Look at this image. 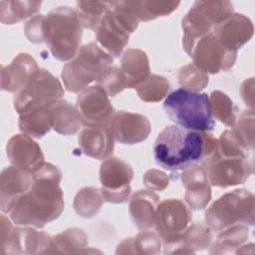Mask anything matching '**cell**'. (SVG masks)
Returning a JSON list of instances; mask_svg holds the SVG:
<instances>
[{
  "label": "cell",
  "mask_w": 255,
  "mask_h": 255,
  "mask_svg": "<svg viewBox=\"0 0 255 255\" xmlns=\"http://www.w3.org/2000/svg\"><path fill=\"white\" fill-rule=\"evenodd\" d=\"M240 94L243 102L246 106H248L251 110H253L254 106V78L246 79L240 88Z\"/></svg>",
  "instance_id": "cell-42"
},
{
  "label": "cell",
  "mask_w": 255,
  "mask_h": 255,
  "mask_svg": "<svg viewBox=\"0 0 255 255\" xmlns=\"http://www.w3.org/2000/svg\"><path fill=\"white\" fill-rule=\"evenodd\" d=\"M113 57L98 43L81 46L77 55L62 68L61 78L67 91L80 93L97 81L100 74L112 66Z\"/></svg>",
  "instance_id": "cell-5"
},
{
  "label": "cell",
  "mask_w": 255,
  "mask_h": 255,
  "mask_svg": "<svg viewBox=\"0 0 255 255\" xmlns=\"http://www.w3.org/2000/svg\"><path fill=\"white\" fill-rule=\"evenodd\" d=\"M191 220V209L180 199L169 198L157 204L154 226L162 242L180 236L190 225Z\"/></svg>",
  "instance_id": "cell-13"
},
{
  "label": "cell",
  "mask_w": 255,
  "mask_h": 255,
  "mask_svg": "<svg viewBox=\"0 0 255 255\" xmlns=\"http://www.w3.org/2000/svg\"><path fill=\"white\" fill-rule=\"evenodd\" d=\"M203 165L207 170L210 184L222 188L242 184L254 172V158L223 155L217 148Z\"/></svg>",
  "instance_id": "cell-9"
},
{
  "label": "cell",
  "mask_w": 255,
  "mask_h": 255,
  "mask_svg": "<svg viewBox=\"0 0 255 255\" xmlns=\"http://www.w3.org/2000/svg\"><path fill=\"white\" fill-rule=\"evenodd\" d=\"M254 112L253 110L243 111L230 130L235 139L246 150L254 152Z\"/></svg>",
  "instance_id": "cell-34"
},
{
  "label": "cell",
  "mask_w": 255,
  "mask_h": 255,
  "mask_svg": "<svg viewBox=\"0 0 255 255\" xmlns=\"http://www.w3.org/2000/svg\"><path fill=\"white\" fill-rule=\"evenodd\" d=\"M170 89L169 82L162 76L150 75L139 87L136 93L139 99L146 103H157L164 99Z\"/></svg>",
  "instance_id": "cell-36"
},
{
  "label": "cell",
  "mask_w": 255,
  "mask_h": 255,
  "mask_svg": "<svg viewBox=\"0 0 255 255\" xmlns=\"http://www.w3.org/2000/svg\"><path fill=\"white\" fill-rule=\"evenodd\" d=\"M97 85L102 87L109 97H115L127 89L125 76L117 66H110L105 69L98 77Z\"/></svg>",
  "instance_id": "cell-38"
},
{
  "label": "cell",
  "mask_w": 255,
  "mask_h": 255,
  "mask_svg": "<svg viewBox=\"0 0 255 255\" xmlns=\"http://www.w3.org/2000/svg\"><path fill=\"white\" fill-rule=\"evenodd\" d=\"M110 127L115 140L124 144L139 143L148 137L151 130L145 116L126 111H116Z\"/></svg>",
  "instance_id": "cell-17"
},
{
  "label": "cell",
  "mask_w": 255,
  "mask_h": 255,
  "mask_svg": "<svg viewBox=\"0 0 255 255\" xmlns=\"http://www.w3.org/2000/svg\"><path fill=\"white\" fill-rule=\"evenodd\" d=\"M6 154L12 165L35 173L45 164L40 145L26 133L14 134L7 141Z\"/></svg>",
  "instance_id": "cell-16"
},
{
  "label": "cell",
  "mask_w": 255,
  "mask_h": 255,
  "mask_svg": "<svg viewBox=\"0 0 255 255\" xmlns=\"http://www.w3.org/2000/svg\"><path fill=\"white\" fill-rule=\"evenodd\" d=\"M33 182V174L15 165L5 167L0 175V209L10 213Z\"/></svg>",
  "instance_id": "cell-19"
},
{
  "label": "cell",
  "mask_w": 255,
  "mask_h": 255,
  "mask_svg": "<svg viewBox=\"0 0 255 255\" xmlns=\"http://www.w3.org/2000/svg\"><path fill=\"white\" fill-rule=\"evenodd\" d=\"M75 106L84 127L108 125L116 113L108 94L99 85L89 86L80 92Z\"/></svg>",
  "instance_id": "cell-14"
},
{
  "label": "cell",
  "mask_w": 255,
  "mask_h": 255,
  "mask_svg": "<svg viewBox=\"0 0 255 255\" xmlns=\"http://www.w3.org/2000/svg\"><path fill=\"white\" fill-rule=\"evenodd\" d=\"M255 196L245 189H235L221 195L205 211V224L219 232L235 224L254 225Z\"/></svg>",
  "instance_id": "cell-6"
},
{
  "label": "cell",
  "mask_w": 255,
  "mask_h": 255,
  "mask_svg": "<svg viewBox=\"0 0 255 255\" xmlns=\"http://www.w3.org/2000/svg\"><path fill=\"white\" fill-rule=\"evenodd\" d=\"M54 103V102H53ZM28 107L19 115V129L31 137L41 138L53 128L52 104Z\"/></svg>",
  "instance_id": "cell-24"
},
{
  "label": "cell",
  "mask_w": 255,
  "mask_h": 255,
  "mask_svg": "<svg viewBox=\"0 0 255 255\" xmlns=\"http://www.w3.org/2000/svg\"><path fill=\"white\" fill-rule=\"evenodd\" d=\"M178 83L181 88L192 92H200L208 85V74L189 63L178 70Z\"/></svg>",
  "instance_id": "cell-37"
},
{
  "label": "cell",
  "mask_w": 255,
  "mask_h": 255,
  "mask_svg": "<svg viewBox=\"0 0 255 255\" xmlns=\"http://www.w3.org/2000/svg\"><path fill=\"white\" fill-rule=\"evenodd\" d=\"M217 138L208 131H195L167 126L153 144L155 162L164 169L183 170L193 163L204 164L214 153Z\"/></svg>",
  "instance_id": "cell-2"
},
{
  "label": "cell",
  "mask_w": 255,
  "mask_h": 255,
  "mask_svg": "<svg viewBox=\"0 0 255 255\" xmlns=\"http://www.w3.org/2000/svg\"><path fill=\"white\" fill-rule=\"evenodd\" d=\"M64 89L57 77L46 69H40L24 89L15 94L14 108L20 115L28 107L51 104L61 100Z\"/></svg>",
  "instance_id": "cell-11"
},
{
  "label": "cell",
  "mask_w": 255,
  "mask_h": 255,
  "mask_svg": "<svg viewBox=\"0 0 255 255\" xmlns=\"http://www.w3.org/2000/svg\"><path fill=\"white\" fill-rule=\"evenodd\" d=\"M42 5L41 1H1L0 21L12 25L36 14Z\"/></svg>",
  "instance_id": "cell-30"
},
{
  "label": "cell",
  "mask_w": 255,
  "mask_h": 255,
  "mask_svg": "<svg viewBox=\"0 0 255 255\" xmlns=\"http://www.w3.org/2000/svg\"><path fill=\"white\" fill-rule=\"evenodd\" d=\"M249 236L247 225L235 224L217 232L216 240L210 245V254H231L245 243Z\"/></svg>",
  "instance_id": "cell-29"
},
{
  "label": "cell",
  "mask_w": 255,
  "mask_h": 255,
  "mask_svg": "<svg viewBox=\"0 0 255 255\" xmlns=\"http://www.w3.org/2000/svg\"><path fill=\"white\" fill-rule=\"evenodd\" d=\"M212 117L232 128L236 121V108L231 99L221 91H213L209 97Z\"/></svg>",
  "instance_id": "cell-35"
},
{
  "label": "cell",
  "mask_w": 255,
  "mask_h": 255,
  "mask_svg": "<svg viewBox=\"0 0 255 255\" xmlns=\"http://www.w3.org/2000/svg\"><path fill=\"white\" fill-rule=\"evenodd\" d=\"M163 109L166 116L180 128L210 131L215 127L209 96L205 93L176 89L166 96Z\"/></svg>",
  "instance_id": "cell-4"
},
{
  "label": "cell",
  "mask_w": 255,
  "mask_h": 255,
  "mask_svg": "<svg viewBox=\"0 0 255 255\" xmlns=\"http://www.w3.org/2000/svg\"><path fill=\"white\" fill-rule=\"evenodd\" d=\"M40 70L28 53H19L9 65L1 66V90L17 94Z\"/></svg>",
  "instance_id": "cell-21"
},
{
  "label": "cell",
  "mask_w": 255,
  "mask_h": 255,
  "mask_svg": "<svg viewBox=\"0 0 255 255\" xmlns=\"http://www.w3.org/2000/svg\"><path fill=\"white\" fill-rule=\"evenodd\" d=\"M53 128L60 134L76 133L83 126L76 106L66 100H58L52 104Z\"/></svg>",
  "instance_id": "cell-27"
},
{
  "label": "cell",
  "mask_w": 255,
  "mask_h": 255,
  "mask_svg": "<svg viewBox=\"0 0 255 255\" xmlns=\"http://www.w3.org/2000/svg\"><path fill=\"white\" fill-rule=\"evenodd\" d=\"M162 241L157 233L143 230L132 237V245L134 254L153 255L160 252Z\"/></svg>",
  "instance_id": "cell-39"
},
{
  "label": "cell",
  "mask_w": 255,
  "mask_h": 255,
  "mask_svg": "<svg viewBox=\"0 0 255 255\" xmlns=\"http://www.w3.org/2000/svg\"><path fill=\"white\" fill-rule=\"evenodd\" d=\"M132 178L133 170L125 160L113 155L104 159L100 166V190L104 201L115 204L127 202L131 193Z\"/></svg>",
  "instance_id": "cell-10"
},
{
  "label": "cell",
  "mask_w": 255,
  "mask_h": 255,
  "mask_svg": "<svg viewBox=\"0 0 255 255\" xmlns=\"http://www.w3.org/2000/svg\"><path fill=\"white\" fill-rule=\"evenodd\" d=\"M230 1H195L186 15L182 18L181 28L183 31L182 47L190 56L196 42L213 28L225 21L234 12Z\"/></svg>",
  "instance_id": "cell-7"
},
{
  "label": "cell",
  "mask_w": 255,
  "mask_h": 255,
  "mask_svg": "<svg viewBox=\"0 0 255 255\" xmlns=\"http://www.w3.org/2000/svg\"><path fill=\"white\" fill-rule=\"evenodd\" d=\"M219 42L229 51L237 52L253 36L252 21L245 15L233 13L212 30Z\"/></svg>",
  "instance_id": "cell-20"
},
{
  "label": "cell",
  "mask_w": 255,
  "mask_h": 255,
  "mask_svg": "<svg viewBox=\"0 0 255 255\" xmlns=\"http://www.w3.org/2000/svg\"><path fill=\"white\" fill-rule=\"evenodd\" d=\"M123 7L128 10L138 22H146L157 17L167 16L179 6L180 1H121Z\"/></svg>",
  "instance_id": "cell-26"
},
{
  "label": "cell",
  "mask_w": 255,
  "mask_h": 255,
  "mask_svg": "<svg viewBox=\"0 0 255 255\" xmlns=\"http://www.w3.org/2000/svg\"><path fill=\"white\" fill-rule=\"evenodd\" d=\"M182 184L185 188V203L190 209L200 210L211 200V184L205 166L193 163L181 172Z\"/></svg>",
  "instance_id": "cell-18"
},
{
  "label": "cell",
  "mask_w": 255,
  "mask_h": 255,
  "mask_svg": "<svg viewBox=\"0 0 255 255\" xmlns=\"http://www.w3.org/2000/svg\"><path fill=\"white\" fill-rule=\"evenodd\" d=\"M88 235L80 228H68L52 236L50 254L89 253Z\"/></svg>",
  "instance_id": "cell-28"
},
{
  "label": "cell",
  "mask_w": 255,
  "mask_h": 255,
  "mask_svg": "<svg viewBox=\"0 0 255 255\" xmlns=\"http://www.w3.org/2000/svg\"><path fill=\"white\" fill-rule=\"evenodd\" d=\"M159 196L152 190H137L128 203V213L134 226L143 231L154 226Z\"/></svg>",
  "instance_id": "cell-23"
},
{
  "label": "cell",
  "mask_w": 255,
  "mask_h": 255,
  "mask_svg": "<svg viewBox=\"0 0 255 255\" xmlns=\"http://www.w3.org/2000/svg\"><path fill=\"white\" fill-rule=\"evenodd\" d=\"M142 181L144 186L152 191H162L169 184V178L167 174L154 168L149 169L144 173Z\"/></svg>",
  "instance_id": "cell-40"
},
{
  "label": "cell",
  "mask_w": 255,
  "mask_h": 255,
  "mask_svg": "<svg viewBox=\"0 0 255 255\" xmlns=\"http://www.w3.org/2000/svg\"><path fill=\"white\" fill-rule=\"evenodd\" d=\"M78 140L82 151L86 155L100 160H104L113 154L116 141L110 124L85 127L81 129Z\"/></svg>",
  "instance_id": "cell-22"
},
{
  "label": "cell",
  "mask_w": 255,
  "mask_h": 255,
  "mask_svg": "<svg viewBox=\"0 0 255 255\" xmlns=\"http://www.w3.org/2000/svg\"><path fill=\"white\" fill-rule=\"evenodd\" d=\"M43 20L44 15H35L25 24L24 32L29 42L34 44L45 43L43 34Z\"/></svg>",
  "instance_id": "cell-41"
},
{
  "label": "cell",
  "mask_w": 255,
  "mask_h": 255,
  "mask_svg": "<svg viewBox=\"0 0 255 255\" xmlns=\"http://www.w3.org/2000/svg\"><path fill=\"white\" fill-rule=\"evenodd\" d=\"M116 254H134L133 245H132V237L124 239L118 245Z\"/></svg>",
  "instance_id": "cell-43"
},
{
  "label": "cell",
  "mask_w": 255,
  "mask_h": 255,
  "mask_svg": "<svg viewBox=\"0 0 255 255\" xmlns=\"http://www.w3.org/2000/svg\"><path fill=\"white\" fill-rule=\"evenodd\" d=\"M212 239V230L202 222H195L189 225L182 234L183 245L190 254H194L196 251L206 250L210 247Z\"/></svg>",
  "instance_id": "cell-33"
},
{
  "label": "cell",
  "mask_w": 255,
  "mask_h": 255,
  "mask_svg": "<svg viewBox=\"0 0 255 255\" xmlns=\"http://www.w3.org/2000/svg\"><path fill=\"white\" fill-rule=\"evenodd\" d=\"M109 8L107 1H78L75 10L82 28L95 30Z\"/></svg>",
  "instance_id": "cell-32"
},
{
  "label": "cell",
  "mask_w": 255,
  "mask_h": 255,
  "mask_svg": "<svg viewBox=\"0 0 255 255\" xmlns=\"http://www.w3.org/2000/svg\"><path fill=\"white\" fill-rule=\"evenodd\" d=\"M192 63L206 74L229 71L235 64L237 52L227 50L211 31L202 36L192 49Z\"/></svg>",
  "instance_id": "cell-12"
},
{
  "label": "cell",
  "mask_w": 255,
  "mask_h": 255,
  "mask_svg": "<svg viewBox=\"0 0 255 255\" xmlns=\"http://www.w3.org/2000/svg\"><path fill=\"white\" fill-rule=\"evenodd\" d=\"M62 171L52 163L45 162L33 173V182L10 212V219L19 226L43 228L62 214L65 202L60 186Z\"/></svg>",
  "instance_id": "cell-1"
},
{
  "label": "cell",
  "mask_w": 255,
  "mask_h": 255,
  "mask_svg": "<svg viewBox=\"0 0 255 255\" xmlns=\"http://www.w3.org/2000/svg\"><path fill=\"white\" fill-rule=\"evenodd\" d=\"M103 202L104 198L99 188L86 186L81 188L75 195L73 207L79 216L91 218L100 211Z\"/></svg>",
  "instance_id": "cell-31"
},
{
  "label": "cell",
  "mask_w": 255,
  "mask_h": 255,
  "mask_svg": "<svg viewBox=\"0 0 255 255\" xmlns=\"http://www.w3.org/2000/svg\"><path fill=\"white\" fill-rule=\"evenodd\" d=\"M52 236L35 227H13L8 236L0 241L1 255L50 254Z\"/></svg>",
  "instance_id": "cell-15"
},
{
  "label": "cell",
  "mask_w": 255,
  "mask_h": 255,
  "mask_svg": "<svg viewBox=\"0 0 255 255\" xmlns=\"http://www.w3.org/2000/svg\"><path fill=\"white\" fill-rule=\"evenodd\" d=\"M120 69L125 76L128 89H136L150 76L148 57L139 49L126 50L121 59Z\"/></svg>",
  "instance_id": "cell-25"
},
{
  "label": "cell",
  "mask_w": 255,
  "mask_h": 255,
  "mask_svg": "<svg viewBox=\"0 0 255 255\" xmlns=\"http://www.w3.org/2000/svg\"><path fill=\"white\" fill-rule=\"evenodd\" d=\"M110 8L95 29L97 42L112 57L122 56L129 35L138 27V21L120 1H109Z\"/></svg>",
  "instance_id": "cell-8"
},
{
  "label": "cell",
  "mask_w": 255,
  "mask_h": 255,
  "mask_svg": "<svg viewBox=\"0 0 255 255\" xmlns=\"http://www.w3.org/2000/svg\"><path fill=\"white\" fill-rule=\"evenodd\" d=\"M82 26L76 10L61 6L44 15L43 34L53 57L59 61L72 60L81 48Z\"/></svg>",
  "instance_id": "cell-3"
}]
</instances>
